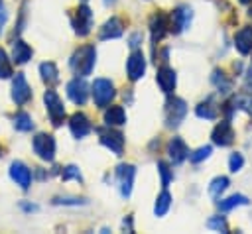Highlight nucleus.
Instances as JSON below:
<instances>
[{"instance_id": "nucleus-1", "label": "nucleus", "mask_w": 252, "mask_h": 234, "mask_svg": "<svg viewBox=\"0 0 252 234\" xmlns=\"http://www.w3.org/2000/svg\"><path fill=\"white\" fill-rule=\"evenodd\" d=\"M94 63H96V49H94V45H91V43L79 47V49L73 53V57H71V69H73V73H75L77 77H87V75H91L93 69H94Z\"/></svg>"}, {"instance_id": "nucleus-2", "label": "nucleus", "mask_w": 252, "mask_h": 234, "mask_svg": "<svg viewBox=\"0 0 252 234\" xmlns=\"http://www.w3.org/2000/svg\"><path fill=\"white\" fill-rule=\"evenodd\" d=\"M185 116H187V102L179 96L167 98V102H165V126L177 128Z\"/></svg>"}, {"instance_id": "nucleus-3", "label": "nucleus", "mask_w": 252, "mask_h": 234, "mask_svg": "<svg viewBox=\"0 0 252 234\" xmlns=\"http://www.w3.org/2000/svg\"><path fill=\"white\" fill-rule=\"evenodd\" d=\"M43 104L47 108V114L51 118V124L53 126H61V122L65 120V106H63L59 94L53 88H47L43 92Z\"/></svg>"}, {"instance_id": "nucleus-4", "label": "nucleus", "mask_w": 252, "mask_h": 234, "mask_svg": "<svg viewBox=\"0 0 252 234\" xmlns=\"http://www.w3.org/2000/svg\"><path fill=\"white\" fill-rule=\"evenodd\" d=\"M93 90V100L98 108H104L112 102V98L116 96V90H114V85L108 81V79H96L91 87Z\"/></svg>"}, {"instance_id": "nucleus-5", "label": "nucleus", "mask_w": 252, "mask_h": 234, "mask_svg": "<svg viewBox=\"0 0 252 234\" xmlns=\"http://www.w3.org/2000/svg\"><path fill=\"white\" fill-rule=\"evenodd\" d=\"M98 136H100V144L104 147H108L114 155H122L124 151V134L114 130V126H108V128H98L96 130Z\"/></svg>"}, {"instance_id": "nucleus-6", "label": "nucleus", "mask_w": 252, "mask_h": 234, "mask_svg": "<svg viewBox=\"0 0 252 234\" xmlns=\"http://www.w3.org/2000/svg\"><path fill=\"white\" fill-rule=\"evenodd\" d=\"M71 22H73V29H75V33H77L79 37L89 35L91 29H93V12H91V8H89L87 4H81V6L75 10Z\"/></svg>"}, {"instance_id": "nucleus-7", "label": "nucleus", "mask_w": 252, "mask_h": 234, "mask_svg": "<svg viewBox=\"0 0 252 234\" xmlns=\"http://www.w3.org/2000/svg\"><path fill=\"white\" fill-rule=\"evenodd\" d=\"M32 146H33V151L37 153V157H41L43 161H53V157H55V140H53L51 134H43V132L35 134Z\"/></svg>"}, {"instance_id": "nucleus-8", "label": "nucleus", "mask_w": 252, "mask_h": 234, "mask_svg": "<svg viewBox=\"0 0 252 234\" xmlns=\"http://www.w3.org/2000/svg\"><path fill=\"white\" fill-rule=\"evenodd\" d=\"M191 18H193V12H191L189 6H177L169 16V31L171 33H181L185 28H189Z\"/></svg>"}, {"instance_id": "nucleus-9", "label": "nucleus", "mask_w": 252, "mask_h": 234, "mask_svg": "<svg viewBox=\"0 0 252 234\" xmlns=\"http://www.w3.org/2000/svg\"><path fill=\"white\" fill-rule=\"evenodd\" d=\"M169 31V16L165 12H154L150 18V35L152 43H158L163 39V35Z\"/></svg>"}, {"instance_id": "nucleus-10", "label": "nucleus", "mask_w": 252, "mask_h": 234, "mask_svg": "<svg viewBox=\"0 0 252 234\" xmlns=\"http://www.w3.org/2000/svg\"><path fill=\"white\" fill-rule=\"evenodd\" d=\"M30 98H32V88H30V85H28L24 73H16L14 79H12V100H14L18 106H22V104H26Z\"/></svg>"}, {"instance_id": "nucleus-11", "label": "nucleus", "mask_w": 252, "mask_h": 234, "mask_svg": "<svg viewBox=\"0 0 252 234\" xmlns=\"http://www.w3.org/2000/svg\"><path fill=\"white\" fill-rule=\"evenodd\" d=\"M67 96L75 104H79V106H83L87 102V98H89V85H87L85 77H75V79H71L67 83Z\"/></svg>"}, {"instance_id": "nucleus-12", "label": "nucleus", "mask_w": 252, "mask_h": 234, "mask_svg": "<svg viewBox=\"0 0 252 234\" xmlns=\"http://www.w3.org/2000/svg\"><path fill=\"white\" fill-rule=\"evenodd\" d=\"M116 177H118V185H120V195L124 199L130 197L132 193V185H134V177H136V167L130 163H122L116 167Z\"/></svg>"}, {"instance_id": "nucleus-13", "label": "nucleus", "mask_w": 252, "mask_h": 234, "mask_svg": "<svg viewBox=\"0 0 252 234\" xmlns=\"http://www.w3.org/2000/svg\"><path fill=\"white\" fill-rule=\"evenodd\" d=\"M126 73H128V79L130 81H138L144 77L146 73V57L140 49H134L126 61Z\"/></svg>"}, {"instance_id": "nucleus-14", "label": "nucleus", "mask_w": 252, "mask_h": 234, "mask_svg": "<svg viewBox=\"0 0 252 234\" xmlns=\"http://www.w3.org/2000/svg\"><path fill=\"white\" fill-rule=\"evenodd\" d=\"M211 138H213V144H217V146H220V147L230 146V144L234 142V130H232L230 122H228V120H220V122L213 128Z\"/></svg>"}, {"instance_id": "nucleus-15", "label": "nucleus", "mask_w": 252, "mask_h": 234, "mask_svg": "<svg viewBox=\"0 0 252 234\" xmlns=\"http://www.w3.org/2000/svg\"><path fill=\"white\" fill-rule=\"evenodd\" d=\"M156 83H158V87L161 88V92L171 94V92L175 90L177 75H175V71H173L171 67L163 65V67H159V69H158V73H156Z\"/></svg>"}, {"instance_id": "nucleus-16", "label": "nucleus", "mask_w": 252, "mask_h": 234, "mask_svg": "<svg viewBox=\"0 0 252 234\" xmlns=\"http://www.w3.org/2000/svg\"><path fill=\"white\" fill-rule=\"evenodd\" d=\"M69 130H71V134H73L75 138H85L87 134H91L93 124H91V120H89L87 114L75 112V114L69 118Z\"/></svg>"}, {"instance_id": "nucleus-17", "label": "nucleus", "mask_w": 252, "mask_h": 234, "mask_svg": "<svg viewBox=\"0 0 252 234\" xmlns=\"http://www.w3.org/2000/svg\"><path fill=\"white\" fill-rule=\"evenodd\" d=\"M167 155H169V159L175 165H179V163H183L189 157V147H187V144L181 138L175 136V138H171L167 142Z\"/></svg>"}, {"instance_id": "nucleus-18", "label": "nucleus", "mask_w": 252, "mask_h": 234, "mask_svg": "<svg viewBox=\"0 0 252 234\" xmlns=\"http://www.w3.org/2000/svg\"><path fill=\"white\" fill-rule=\"evenodd\" d=\"M122 33H124V22H122L120 18L112 16L110 20H106V22L102 24V28H100V31H98V39H100V41H104V39H116V37H120Z\"/></svg>"}, {"instance_id": "nucleus-19", "label": "nucleus", "mask_w": 252, "mask_h": 234, "mask_svg": "<svg viewBox=\"0 0 252 234\" xmlns=\"http://www.w3.org/2000/svg\"><path fill=\"white\" fill-rule=\"evenodd\" d=\"M10 177H12V181H16V185H20L22 189H30V185H32V171H30V167H28L26 163H22V161H14V163L10 165Z\"/></svg>"}, {"instance_id": "nucleus-20", "label": "nucleus", "mask_w": 252, "mask_h": 234, "mask_svg": "<svg viewBox=\"0 0 252 234\" xmlns=\"http://www.w3.org/2000/svg\"><path fill=\"white\" fill-rule=\"evenodd\" d=\"M234 47L240 55H248L252 51V26H244L234 33Z\"/></svg>"}, {"instance_id": "nucleus-21", "label": "nucleus", "mask_w": 252, "mask_h": 234, "mask_svg": "<svg viewBox=\"0 0 252 234\" xmlns=\"http://www.w3.org/2000/svg\"><path fill=\"white\" fill-rule=\"evenodd\" d=\"M32 59V47L24 39H16L12 43V61L18 65H24Z\"/></svg>"}, {"instance_id": "nucleus-22", "label": "nucleus", "mask_w": 252, "mask_h": 234, "mask_svg": "<svg viewBox=\"0 0 252 234\" xmlns=\"http://www.w3.org/2000/svg\"><path fill=\"white\" fill-rule=\"evenodd\" d=\"M104 124L106 126H124L126 124V112L122 106L112 104L104 110Z\"/></svg>"}, {"instance_id": "nucleus-23", "label": "nucleus", "mask_w": 252, "mask_h": 234, "mask_svg": "<svg viewBox=\"0 0 252 234\" xmlns=\"http://www.w3.org/2000/svg\"><path fill=\"white\" fill-rule=\"evenodd\" d=\"M39 75H41V81H43L45 85H49V87L59 83V69H57V65H55L53 61L41 63V65H39Z\"/></svg>"}, {"instance_id": "nucleus-24", "label": "nucleus", "mask_w": 252, "mask_h": 234, "mask_svg": "<svg viewBox=\"0 0 252 234\" xmlns=\"http://www.w3.org/2000/svg\"><path fill=\"white\" fill-rule=\"evenodd\" d=\"M195 114H197L199 118H205V120H215V118L219 116V108L215 106L213 98H207V100H203V102L197 104Z\"/></svg>"}, {"instance_id": "nucleus-25", "label": "nucleus", "mask_w": 252, "mask_h": 234, "mask_svg": "<svg viewBox=\"0 0 252 234\" xmlns=\"http://www.w3.org/2000/svg\"><path fill=\"white\" fill-rule=\"evenodd\" d=\"M250 201L244 197V195H230V197H226V199H220L219 203H217V206H219V210H222V212H226V210H232L234 206H244V205H248Z\"/></svg>"}, {"instance_id": "nucleus-26", "label": "nucleus", "mask_w": 252, "mask_h": 234, "mask_svg": "<svg viewBox=\"0 0 252 234\" xmlns=\"http://www.w3.org/2000/svg\"><path fill=\"white\" fill-rule=\"evenodd\" d=\"M228 185H230L228 177H224V175L215 177V179L211 181V185H209V195H211L213 199H219V197H220V193H224Z\"/></svg>"}, {"instance_id": "nucleus-27", "label": "nucleus", "mask_w": 252, "mask_h": 234, "mask_svg": "<svg viewBox=\"0 0 252 234\" xmlns=\"http://www.w3.org/2000/svg\"><path fill=\"white\" fill-rule=\"evenodd\" d=\"M169 205H171V195H169L167 191H161L159 197L156 199V205H154L156 216H163V214L169 210Z\"/></svg>"}, {"instance_id": "nucleus-28", "label": "nucleus", "mask_w": 252, "mask_h": 234, "mask_svg": "<svg viewBox=\"0 0 252 234\" xmlns=\"http://www.w3.org/2000/svg\"><path fill=\"white\" fill-rule=\"evenodd\" d=\"M14 128L20 130V132H30L33 128V122H32V116L28 112H16L14 114Z\"/></svg>"}, {"instance_id": "nucleus-29", "label": "nucleus", "mask_w": 252, "mask_h": 234, "mask_svg": "<svg viewBox=\"0 0 252 234\" xmlns=\"http://www.w3.org/2000/svg\"><path fill=\"white\" fill-rule=\"evenodd\" d=\"M211 81H213V85H215L220 92H228V90H230V81L224 77L222 71H215L213 77H211Z\"/></svg>"}, {"instance_id": "nucleus-30", "label": "nucleus", "mask_w": 252, "mask_h": 234, "mask_svg": "<svg viewBox=\"0 0 252 234\" xmlns=\"http://www.w3.org/2000/svg\"><path fill=\"white\" fill-rule=\"evenodd\" d=\"M12 75H14L12 63H10L8 55H6V51L0 47V79H10Z\"/></svg>"}, {"instance_id": "nucleus-31", "label": "nucleus", "mask_w": 252, "mask_h": 234, "mask_svg": "<svg viewBox=\"0 0 252 234\" xmlns=\"http://www.w3.org/2000/svg\"><path fill=\"white\" fill-rule=\"evenodd\" d=\"M207 228L217 230V232H228V224H226L224 216H211L207 220Z\"/></svg>"}, {"instance_id": "nucleus-32", "label": "nucleus", "mask_w": 252, "mask_h": 234, "mask_svg": "<svg viewBox=\"0 0 252 234\" xmlns=\"http://www.w3.org/2000/svg\"><path fill=\"white\" fill-rule=\"evenodd\" d=\"M211 153H213V147H211V146H201L199 149H195V151L189 155V159H191L193 163H199V161L207 159Z\"/></svg>"}, {"instance_id": "nucleus-33", "label": "nucleus", "mask_w": 252, "mask_h": 234, "mask_svg": "<svg viewBox=\"0 0 252 234\" xmlns=\"http://www.w3.org/2000/svg\"><path fill=\"white\" fill-rule=\"evenodd\" d=\"M61 179H63V181H69V179L81 181L83 175H81V171H79L77 165H67V167H63V171H61Z\"/></svg>"}, {"instance_id": "nucleus-34", "label": "nucleus", "mask_w": 252, "mask_h": 234, "mask_svg": "<svg viewBox=\"0 0 252 234\" xmlns=\"http://www.w3.org/2000/svg\"><path fill=\"white\" fill-rule=\"evenodd\" d=\"M158 171H159V175H161V187L165 189V187L169 185V181H171V171H169V165H167L165 161H158Z\"/></svg>"}, {"instance_id": "nucleus-35", "label": "nucleus", "mask_w": 252, "mask_h": 234, "mask_svg": "<svg viewBox=\"0 0 252 234\" xmlns=\"http://www.w3.org/2000/svg\"><path fill=\"white\" fill-rule=\"evenodd\" d=\"M242 165H244V157H242V153L234 151V153L230 155V159H228V169H230L232 173H236V171L242 169Z\"/></svg>"}, {"instance_id": "nucleus-36", "label": "nucleus", "mask_w": 252, "mask_h": 234, "mask_svg": "<svg viewBox=\"0 0 252 234\" xmlns=\"http://www.w3.org/2000/svg\"><path fill=\"white\" fill-rule=\"evenodd\" d=\"M55 205H81V203H85L83 199H55L53 201Z\"/></svg>"}, {"instance_id": "nucleus-37", "label": "nucleus", "mask_w": 252, "mask_h": 234, "mask_svg": "<svg viewBox=\"0 0 252 234\" xmlns=\"http://www.w3.org/2000/svg\"><path fill=\"white\" fill-rule=\"evenodd\" d=\"M140 39H142V35H140V33H134V35L130 37V47L136 49V47L140 45Z\"/></svg>"}, {"instance_id": "nucleus-38", "label": "nucleus", "mask_w": 252, "mask_h": 234, "mask_svg": "<svg viewBox=\"0 0 252 234\" xmlns=\"http://www.w3.org/2000/svg\"><path fill=\"white\" fill-rule=\"evenodd\" d=\"M6 20H8V12H6V10L0 6V33H2V28H4Z\"/></svg>"}, {"instance_id": "nucleus-39", "label": "nucleus", "mask_w": 252, "mask_h": 234, "mask_svg": "<svg viewBox=\"0 0 252 234\" xmlns=\"http://www.w3.org/2000/svg\"><path fill=\"white\" fill-rule=\"evenodd\" d=\"M248 79L252 81V63H250V69H248Z\"/></svg>"}, {"instance_id": "nucleus-40", "label": "nucleus", "mask_w": 252, "mask_h": 234, "mask_svg": "<svg viewBox=\"0 0 252 234\" xmlns=\"http://www.w3.org/2000/svg\"><path fill=\"white\" fill-rule=\"evenodd\" d=\"M238 2H240V4H250L252 0H238Z\"/></svg>"}, {"instance_id": "nucleus-41", "label": "nucleus", "mask_w": 252, "mask_h": 234, "mask_svg": "<svg viewBox=\"0 0 252 234\" xmlns=\"http://www.w3.org/2000/svg\"><path fill=\"white\" fill-rule=\"evenodd\" d=\"M0 155H2V147H0Z\"/></svg>"}, {"instance_id": "nucleus-42", "label": "nucleus", "mask_w": 252, "mask_h": 234, "mask_svg": "<svg viewBox=\"0 0 252 234\" xmlns=\"http://www.w3.org/2000/svg\"><path fill=\"white\" fill-rule=\"evenodd\" d=\"M83 2H87V0H83Z\"/></svg>"}]
</instances>
